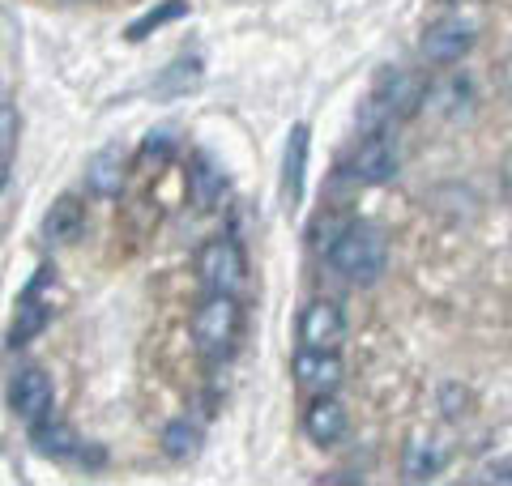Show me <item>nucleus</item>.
I'll list each match as a JSON object with an SVG mask.
<instances>
[{
    "mask_svg": "<svg viewBox=\"0 0 512 486\" xmlns=\"http://www.w3.org/2000/svg\"><path fill=\"white\" fill-rule=\"evenodd\" d=\"M372 107L380 111V133H389L393 120H410L419 107H427V81L414 69L384 73L380 90L372 94Z\"/></svg>",
    "mask_w": 512,
    "mask_h": 486,
    "instance_id": "obj_4",
    "label": "nucleus"
},
{
    "mask_svg": "<svg viewBox=\"0 0 512 486\" xmlns=\"http://www.w3.org/2000/svg\"><path fill=\"white\" fill-rule=\"evenodd\" d=\"M444 444L431 440V435H414V440L406 444V457H402V474L406 482H431L444 469Z\"/></svg>",
    "mask_w": 512,
    "mask_h": 486,
    "instance_id": "obj_17",
    "label": "nucleus"
},
{
    "mask_svg": "<svg viewBox=\"0 0 512 486\" xmlns=\"http://www.w3.org/2000/svg\"><path fill=\"white\" fill-rule=\"evenodd\" d=\"M227 188H231L227 175H222L210 158H192L188 162V197H192L197 209H205V214L218 209L222 201H227Z\"/></svg>",
    "mask_w": 512,
    "mask_h": 486,
    "instance_id": "obj_16",
    "label": "nucleus"
},
{
    "mask_svg": "<svg viewBox=\"0 0 512 486\" xmlns=\"http://www.w3.org/2000/svg\"><path fill=\"white\" fill-rule=\"evenodd\" d=\"M30 448L39 452L47 461H82V440H77V431L69 423H60L56 414L39 418V423H30Z\"/></svg>",
    "mask_w": 512,
    "mask_h": 486,
    "instance_id": "obj_13",
    "label": "nucleus"
},
{
    "mask_svg": "<svg viewBox=\"0 0 512 486\" xmlns=\"http://www.w3.org/2000/svg\"><path fill=\"white\" fill-rule=\"evenodd\" d=\"M163 457L167 461H175V465H188L192 457L201 452V444H205V435H201V427L192 423V418H171V423L163 427Z\"/></svg>",
    "mask_w": 512,
    "mask_h": 486,
    "instance_id": "obj_18",
    "label": "nucleus"
},
{
    "mask_svg": "<svg viewBox=\"0 0 512 486\" xmlns=\"http://www.w3.org/2000/svg\"><path fill=\"white\" fill-rule=\"evenodd\" d=\"M346 431H350L346 405L333 393H312L308 410H303V435H308L316 448H333L346 440Z\"/></svg>",
    "mask_w": 512,
    "mask_h": 486,
    "instance_id": "obj_11",
    "label": "nucleus"
},
{
    "mask_svg": "<svg viewBox=\"0 0 512 486\" xmlns=\"http://www.w3.org/2000/svg\"><path fill=\"white\" fill-rule=\"evenodd\" d=\"M308 154H312V128L295 124L291 137H286V150H282V205H286V214L299 209V201H303V184H308Z\"/></svg>",
    "mask_w": 512,
    "mask_h": 486,
    "instance_id": "obj_12",
    "label": "nucleus"
},
{
    "mask_svg": "<svg viewBox=\"0 0 512 486\" xmlns=\"http://www.w3.org/2000/svg\"><path fill=\"white\" fill-rule=\"evenodd\" d=\"M346 337V312L333 299H312L299 312V342L316 350H338Z\"/></svg>",
    "mask_w": 512,
    "mask_h": 486,
    "instance_id": "obj_9",
    "label": "nucleus"
},
{
    "mask_svg": "<svg viewBox=\"0 0 512 486\" xmlns=\"http://www.w3.org/2000/svg\"><path fill=\"white\" fill-rule=\"evenodd\" d=\"M291 371H295V384L308 388V393H338L342 380H346L342 354L338 350H316V346H303L291 359Z\"/></svg>",
    "mask_w": 512,
    "mask_h": 486,
    "instance_id": "obj_8",
    "label": "nucleus"
},
{
    "mask_svg": "<svg viewBox=\"0 0 512 486\" xmlns=\"http://www.w3.org/2000/svg\"><path fill=\"white\" fill-rule=\"evenodd\" d=\"M52 405H56V384L43 367H22L18 376L9 380V410L18 414L26 427L52 414Z\"/></svg>",
    "mask_w": 512,
    "mask_h": 486,
    "instance_id": "obj_7",
    "label": "nucleus"
},
{
    "mask_svg": "<svg viewBox=\"0 0 512 486\" xmlns=\"http://www.w3.org/2000/svg\"><path fill=\"white\" fill-rule=\"evenodd\" d=\"M329 265L342 273L346 282L355 286H372L384 278V265H389V243H384L380 226L372 222H346L333 243L325 248Z\"/></svg>",
    "mask_w": 512,
    "mask_h": 486,
    "instance_id": "obj_1",
    "label": "nucleus"
},
{
    "mask_svg": "<svg viewBox=\"0 0 512 486\" xmlns=\"http://www.w3.org/2000/svg\"><path fill=\"white\" fill-rule=\"evenodd\" d=\"M47 282H52V269H43L39 278L22 290L18 312H13V329H9V346H26V342H35V337L47 329V320H52V299L43 295Z\"/></svg>",
    "mask_w": 512,
    "mask_h": 486,
    "instance_id": "obj_10",
    "label": "nucleus"
},
{
    "mask_svg": "<svg viewBox=\"0 0 512 486\" xmlns=\"http://www.w3.org/2000/svg\"><path fill=\"white\" fill-rule=\"evenodd\" d=\"M397 145L389 141V133H367L359 145H355V154H350L346 162V175L355 184L363 188H376V184H389L393 175H397Z\"/></svg>",
    "mask_w": 512,
    "mask_h": 486,
    "instance_id": "obj_5",
    "label": "nucleus"
},
{
    "mask_svg": "<svg viewBox=\"0 0 512 486\" xmlns=\"http://www.w3.org/2000/svg\"><path fill=\"white\" fill-rule=\"evenodd\" d=\"M239 333H244V303H239V295L205 290L201 303L192 307V346L205 359H227L239 346Z\"/></svg>",
    "mask_w": 512,
    "mask_h": 486,
    "instance_id": "obj_2",
    "label": "nucleus"
},
{
    "mask_svg": "<svg viewBox=\"0 0 512 486\" xmlns=\"http://www.w3.org/2000/svg\"><path fill=\"white\" fill-rule=\"evenodd\" d=\"M180 18H188V0H163L158 9H150L146 18H137L133 26H128V39L133 43H141V39H150L158 26H167V22H180Z\"/></svg>",
    "mask_w": 512,
    "mask_h": 486,
    "instance_id": "obj_19",
    "label": "nucleus"
},
{
    "mask_svg": "<svg viewBox=\"0 0 512 486\" xmlns=\"http://www.w3.org/2000/svg\"><path fill=\"white\" fill-rule=\"evenodd\" d=\"M18 107H9V103H0V167H9V158L13 150H18Z\"/></svg>",
    "mask_w": 512,
    "mask_h": 486,
    "instance_id": "obj_20",
    "label": "nucleus"
},
{
    "mask_svg": "<svg viewBox=\"0 0 512 486\" xmlns=\"http://www.w3.org/2000/svg\"><path fill=\"white\" fill-rule=\"evenodd\" d=\"M197 282L205 290H227V295H239L248 286V256H244V243L235 235H214L197 248Z\"/></svg>",
    "mask_w": 512,
    "mask_h": 486,
    "instance_id": "obj_3",
    "label": "nucleus"
},
{
    "mask_svg": "<svg viewBox=\"0 0 512 486\" xmlns=\"http://www.w3.org/2000/svg\"><path fill=\"white\" fill-rule=\"evenodd\" d=\"M474 39H478L474 22H466V18H457V13H453V18H436V22L423 30L419 52L431 64H457L461 56H470Z\"/></svg>",
    "mask_w": 512,
    "mask_h": 486,
    "instance_id": "obj_6",
    "label": "nucleus"
},
{
    "mask_svg": "<svg viewBox=\"0 0 512 486\" xmlns=\"http://www.w3.org/2000/svg\"><path fill=\"white\" fill-rule=\"evenodd\" d=\"M82 231H86V205H82V197H56L52 201V209L43 214V239L47 243H77L82 239Z\"/></svg>",
    "mask_w": 512,
    "mask_h": 486,
    "instance_id": "obj_15",
    "label": "nucleus"
},
{
    "mask_svg": "<svg viewBox=\"0 0 512 486\" xmlns=\"http://www.w3.org/2000/svg\"><path fill=\"white\" fill-rule=\"evenodd\" d=\"M120 188H124V150L107 145V150H99L86 162V192L99 201H111L120 197Z\"/></svg>",
    "mask_w": 512,
    "mask_h": 486,
    "instance_id": "obj_14",
    "label": "nucleus"
}]
</instances>
